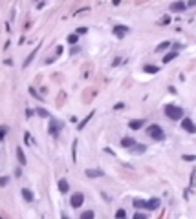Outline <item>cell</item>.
<instances>
[{"mask_svg":"<svg viewBox=\"0 0 196 219\" xmlns=\"http://www.w3.org/2000/svg\"><path fill=\"white\" fill-rule=\"evenodd\" d=\"M94 113H95V112H92V113L88 115V117H86V119H84V121H81V123H79V130H83V128H84V124H86L88 121H90V119L94 117Z\"/></svg>","mask_w":196,"mask_h":219,"instance_id":"21","label":"cell"},{"mask_svg":"<svg viewBox=\"0 0 196 219\" xmlns=\"http://www.w3.org/2000/svg\"><path fill=\"white\" fill-rule=\"evenodd\" d=\"M77 40H79V37H77L75 33H74V35H68V42H70V44H77Z\"/></svg>","mask_w":196,"mask_h":219,"instance_id":"23","label":"cell"},{"mask_svg":"<svg viewBox=\"0 0 196 219\" xmlns=\"http://www.w3.org/2000/svg\"><path fill=\"white\" fill-rule=\"evenodd\" d=\"M183 161H196V155H182Z\"/></svg>","mask_w":196,"mask_h":219,"instance_id":"26","label":"cell"},{"mask_svg":"<svg viewBox=\"0 0 196 219\" xmlns=\"http://www.w3.org/2000/svg\"><path fill=\"white\" fill-rule=\"evenodd\" d=\"M94 216H95V214H94L92 210H86V212L81 214V219H94Z\"/></svg>","mask_w":196,"mask_h":219,"instance_id":"20","label":"cell"},{"mask_svg":"<svg viewBox=\"0 0 196 219\" xmlns=\"http://www.w3.org/2000/svg\"><path fill=\"white\" fill-rule=\"evenodd\" d=\"M22 197L26 199L28 203H31V201H33V194L28 190V188H22Z\"/></svg>","mask_w":196,"mask_h":219,"instance_id":"14","label":"cell"},{"mask_svg":"<svg viewBox=\"0 0 196 219\" xmlns=\"http://www.w3.org/2000/svg\"><path fill=\"white\" fill-rule=\"evenodd\" d=\"M121 146H123V148H134V146H136V141H134L132 137H123V139H121Z\"/></svg>","mask_w":196,"mask_h":219,"instance_id":"7","label":"cell"},{"mask_svg":"<svg viewBox=\"0 0 196 219\" xmlns=\"http://www.w3.org/2000/svg\"><path fill=\"white\" fill-rule=\"evenodd\" d=\"M169 46H171V42H161V44L156 48V51H163V50H167Z\"/></svg>","mask_w":196,"mask_h":219,"instance_id":"22","label":"cell"},{"mask_svg":"<svg viewBox=\"0 0 196 219\" xmlns=\"http://www.w3.org/2000/svg\"><path fill=\"white\" fill-rule=\"evenodd\" d=\"M134 206H136V208H147V201H139V199H134Z\"/></svg>","mask_w":196,"mask_h":219,"instance_id":"19","label":"cell"},{"mask_svg":"<svg viewBox=\"0 0 196 219\" xmlns=\"http://www.w3.org/2000/svg\"><path fill=\"white\" fill-rule=\"evenodd\" d=\"M26 115H28V117H31V115H33V110H30V108H28V110H26Z\"/></svg>","mask_w":196,"mask_h":219,"instance_id":"30","label":"cell"},{"mask_svg":"<svg viewBox=\"0 0 196 219\" xmlns=\"http://www.w3.org/2000/svg\"><path fill=\"white\" fill-rule=\"evenodd\" d=\"M86 31H88L86 28H79V29H77V33H79V35H83V33H86Z\"/></svg>","mask_w":196,"mask_h":219,"instance_id":"27","label":"cell"},{"mask_svg":"<svg viewBox=\"0 0 196 219\" xmlns=\"http://www.w3.org/2000/svg\"><path fill=\"white\" fill-rule=\"evenodd\" d=\"M63 219H68V216H63Z\"/></svg>","mask_w":196,"mask_h":219,"instance_id":"31","label":"cell"},{"mask_svg":"<svg viewBox=\"0 0 196 219\" xmlns=\"http://www.w3.org/2000/svg\"><path fill=\"white\" fill-rule=\"evenodd\" d=\"M70 203H72V206H74V208H79V206L84 203V196H83L81 192H75V194L72 196V199H70Z\"/></svg>","mask_w":196,"mask_h":219,"instance_id":"3","label":"cell"},{"mask_svg":"<svg viewBox=\"0 0 196 219\" xmlns=\"http://www.w3.org/2000/svg\"><path fill=\"white\" fill-rule=\"evenodd\" d=\"M143 124H145V119H136V121H130L128 123V126H130L132 130H139V128H143Z\"/></svg>","mask_w":196,"mask_h":219,"instance_id":"8","label":"cell"},{"mask_svg":"<svg viewBox=\"0 0 196 219\" xmlns=\"http://www.w3.org/2000/svg\"><path fill=\"white\" fill-rule=\"evenodd\" d=\"M145 150H147V146H143V144H136L134 148H132V152H134V154H143Z\"/></svg>","mask_w":196,"mask_h":219,"instance_id":"17","label":"cell"},{"mask_svg":"<svg viewBox=\"0 0 196 219\" xmlns=\"http://www.w3.org/2000/svg\"><path fill=\"white\" fill-rule=\"evenodd\" d=\"M127 33H128V28H127V26H116V28H114V35H116V37H125V35H127Z\"/></svg>","mask_w":196,"mask_h":219,"instance_id":"6","label":"cell"},{"mask_svg":"<svg viewBox=\"0 0 196 219\" xmlns=\"http://www.w3.org/2000/svg\"><path fill=\"white\" fill-rule=\"evenodd\" d=\"M37 51H39V46H37V48H35V50H33V51H31V55H30V57H28V59L24 60V68H28V64H30V62H31V60H33V57L37 55Z\"/></svg>","mask_w":196,"mask_h":219,"instance_id":"15","label":"cell"},{"mask_svg":"<svg viewBox=\"0 0 196 219\" xmlns=\"http://www.w3.org/2000/svg\"><path fill=\"white\" fill-rule=\"evenodd\" d=\"M165 115H167L169 119H172V121H178V119L183 117V110L176 104H167L165 106Z\"/></svg>","mask_w":196,"mask_h":219,"instance_id":"1","label":"cell"},{"mask_svg":"<svg viewBox=\"0 0 196 219\" xmlns=\"http://www.w3.org/2000/svg\"><path fill=\"white\" fill-rule=\"evenodd\" d=\"M116 217H117V219H125V210L119 208V210H117V214H116Z\"/></svg>","mask_w":196,"mask_h":219,"instance_id":"25","label":"cell"},{"mask_svg":"<svg viewBox=\"0 0 196 219\" xmlns=\"http://www.w3.org/2000/svg\"><path fill=\"white\" fill-rule=\"evenodd\" d=\"M57 186H59V190H61L63 194H66V192L70 190V185H68V181H66V179H59V183H57Z\"/></svg>","mask_w":196,"mask_h":219,"instance_id":"9","label":"cell"},{"mask_svg":"<svg viewBox=\"0 0 196 219\" xmlns=\"http://www.w3.org/2000/svg\"><path fill=\"white\" fill-rule=\"evenodd\" d=\"M160 206V199H150V201H147V210H156Z\"/></svg>","mask_w":196,"mask_h":219,"instance_id":"10","label":"cell"},{"mask_svg":"<svg viewBox=\"0 0 196 219\" xmlns=\"http://www.w3.org/2000/svg\"><path fill=\"white\" fill-rule=\"evenodd\" d=\"M61 128H63V124H61L57 119H52V121H50V133H52V135H57Z\"/></svg>","mask_w":196,"mask_h":219,"instance_id":"5","label":"cell"},{"mask_svg":"<svg viewBox=\"0 0 196 219\" xmlns=\"http://www.w3.org/2000/svg\"><path fill=\"white\" fill-rule=\"evenodd\" d=\"M134 219H147V217H145L143 214H136V216H134Z\"/></svg>","mask_w":196,"mask_h":219,"instance_id":"29","label":"cell"},{"mask_svg":"<svg viewBox=\"0 0 196 219\" xmlns=\"http://www.w3.org/2000/svg\"><path fill=\"white\" fill-rule=\"evenodd\" d=\"M147 133L152 137L154 141H163L165 139L163 130H161V126H158V124H150L149 128H147Z\"/></svg>","mask_w":196,"mask_h":219,"instance_id":"2","label":"cell"},{"mask_svg":"<svg viewBox=\"0 0 196 219\" xmlns=\"http://www.w3.org/2000/svg\"><path fill=\"white\" fill-rule=\"evenodd\" d=\"M145 71H147V73H158V71H160V68H158V66H152V64H149V66H145Z\"/></svg>","mask_w":196,"mask_h":219,"instance_id":"18","label":"cell"},{"mask_svg":"<svg viewBox=\"0 0 196 219\" xmlns=\"http://www.w3.org/2000/svg\"><path fill=\"white\" fill-rule=\"evenodd\" d=\"M182 128H183L185 132H189V133H194L196 132V124L191 121V119H182Z\"/></svg>","mask_w":196,"mask_h":219,"instance_id":"4","label":"cell"},{"mask_svg":"<svg viewBox=\"0 0 196 219\" xmlns=\"http://www.w3.org/2000/svg\"><path fill=\"white\" fill-rule=\"evenodd\" d=\"M174 57H178V51H171V53H167V55H165V59H163V62L167 64V62H171V60H172V59H174Z\"/></svg>","mask_w":196,"mask_h":219,"instance_id":"16","label":"cell"},{"mask_svg":"<svg viewBox=\"0 0 196 219\" xmlns=\"http://www.w3.org/2000/svg\"><path fill=\"white\" fill-rule=\"evenodd\" d=\"M37 113L41 115V117H50V113H48L44 108H37Z\"/></svg>","mask_w":196,"mask_h":219,"instance_id":"24","label":"cell"},{"mask_svg":"<svg viewBox=\"0 0 196 219\" xmlns=\"http://www.w3.org/2000/svg\"><path fill=\"white\" fill-rule=\"evenodd\" d=\"M187 8V4L183 2H174V4H171V11H183Z\"/></svg>","mask_w":196,"mask_h":219,"instance_id":"11","label":"cell"},{"mask_svg":"<svg viewBox=\"0 0 196 219\" xmlns=\"http://www.w3.org/2000/svg\"><path fill=\"white\" fill-rule=\"evenodd\" d=\"M6 133H8V126H2V137H6Z\"/></svg>","mask_w":196,"mask_h":219,"instance_id":"28","label":"cell"},{"mask_svg":"<svg viewBox=\"0 0 196 219\" xmlns=\"http://www.w3.org/2000/svg\"><path fill=\"white\" fill-rule=\"evenodd\" d=\"M84 174H86L88 177H99V175H105V174H103V170H88V168H86V172H84Z\"/></svg>","mask_w":196,"mask_h":219,"instance_id":"13","label":"cell"},{"mask_svg":"<svg viewBox=\"0 0 196 219\" xmlns=\"http://www.w3.org/2000/svg\"><path fill=\"white\" fill-rule=\"evenodd\" d=\"M17 157H19V163H20L22 166L28 163V159H26V155H24V152H22V148H17Z\"/></svg>","mask_w":196,"mask_h":219,"instance_id":"12","label":"cell"}]
</instances>
